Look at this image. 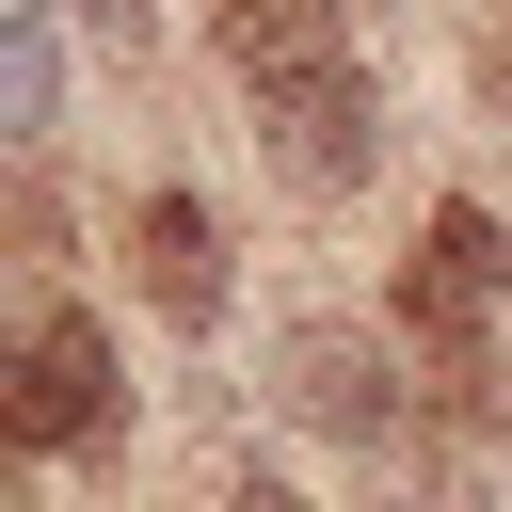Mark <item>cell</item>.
I'll use <instances>...</instances> for the list:
<instances>
[{
  "instance_id": "3957f363",
  "label": "cell",
  "mask_w": 512,
  "mask_h": 512,
  "mask_svg": "<svg viewBox=\"0 0 512 512\" xmlns=\"http://www.w3.org/2000/svg\"><path fill=\"white\" fill-rule=\"evenodd\" d=\"M256 128H272V160H288L304 192H352V176L384 160V128H368V64H352V80H304V96H256Z\"/></svg>"
},
{
  "instance_id": "ba28073f",
  "label": "cell",
  "mask_w": 512,
  "mask_h": 512,
  "mask_svg": "<svg viewBox=\"0 0 512 512\" xmlns=\"http://www.w3.org/2000/svg\"><path fill=\"white\" fill-rule=\"evenodd\" d=\"M80 16H96V32H144V0H80Z\"/></svg>"
},
{
  "instance_id": "277c9868",
  "label": "cell",
  "mask_w": 512,
  "mask_h": 512,
  "mask_svg": "<svg viewBox=\"0 0 512 512\" xmlns=\"http://www.w3.org/2000/svg\"><path fill=\"white\" fill-rule=\"evenodd\" d=\"M224 64H240L256 96L352 80V16H336V0H240V16H224Z\"/></svg>"
},
{
  "instance_id": "7a4b0ae2",
  "label": "cell",
  "mask_w": 512,
  "mask_h": 512,
  "mask_svg": "<svg viewBox=\"0 0 512 512\" xmlns=\"http://www.w3.org/2000/svg\"><path fill=\"white\" fill-rule=\"evenodd\" d=\"M0 416H16V448H80V432H112V336H96L80 304H48V320L16 336V368H0Z\"/></svg>"
},
{
  "instance_id": "8992f818",
  "label": "cell",
  "mask_w": 512,
  "mask_h": 512,
  "mask_svg": "<svg viewBox=\"0 0 512 512\" xmlns=\"http://www.w3.org/2000/svg\"><path fill=\"white\" fill-rule=\"evenodd\" d=\"M0 112H16V144H48V112H64V32H48V0H0Z\"/></svg>"
},
{
  "instance_id": "5b68a950",
  "label": "cell",
  "mask_w": 512,
  "mask_h": 512,
  "mask_svg": "<svg viewBox=\"0 0 512 512\" xmlns=\"http://www.w3.org/2000/svg\"><path fill=\"white\" fill-rule=\"evenodd\" d=\"M128 256H144V304H160L176 336H208V320H224V224H208L192 192H144Z\"/></svg>"
},
{
  "instance_id": "6da1fadb",
  "label": "cell",
  "mask_w": 512,
  "mask_h": 512,
  "mask_svg": "<svg viewBox=\"0 0 512 512\" xmlns=\"http://www.w3.org/2000/svg\"><path fill=\"white\" fill-rule=\"evenodd\" d=\"M272 400H288L304 432L384 448V432H400V352H384V336H352V320H288V336H272Z\"/></svg>"
},
{
  "instance_id": "52a82bcc",
  "label": "cell",
  "mask_w": 512,
  "mask_h": 512,
  "mask_svg": "<svg viewBox=\"0 0 512 512\" xmlns=\"http://www.w3.org/2000/svg\"><path fill=\"white\" fill-rule=\"evenodd\" d=\"M224 512H304V496L288 480H224Z\"/></svg>"
}]
</instances>
